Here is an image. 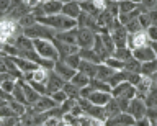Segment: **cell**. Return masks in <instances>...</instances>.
Masks as SVG:
<instances>
[{"label":"cell","instance_id":"obj_10","mask_svg":"<svg viewBox=\"0 0 157 126\" xmlns=\"http://www.w3.org/2000/svg\"><path fill=\"white\" fill-rule=\"evenodd\" d=\"M146 44H151L146 30L137 31V33H129V38H128V48H129V49L134 51V49H137V48L146 46Z\"/></svg>","mask_w":157,"mask_h":126},{"label":"cell","instance_id":"obj_38","mask_svg":"<svg viewBox=\"0 0 157 126\" xmlns=\"http://www.w3.org/2000/svg\"><path fill=\"white\" fill-rule=\"evenodd\" d=\"M64 62H66L69 67H72V69L78 71V66H80L82 59H80V56H78V52H75V54H69L66 59H64Z\"/></svg>","mask_w":157,"mask_h":126},{"label":"cell","instance_id":"obj_34","mask_svg":"<svg viewBox=\"0 0 157 126\" xmlns=\"http://www.w3.org/2000/svg\"><path fill=\"white\" fill-rule=\"evenodd\" d=\"M62 90L67 94L69 98H75V100L80 98V89H77L74 84H71V82H66V85L62 87Z\"/></svg>","mask_w":157,"mask_h":126},{"label":"cell","instance_id":"obj_26","mask_svg":"<svg viewBox=\"0 0 157 126\" xmlns=\"http://www.w3.org/2000/svg\"><path fill=\"white\" fill-rule=\"evenodd\" d=\"M69 82H71V84H74V85L77 87V89H80V90H82L83 87H87L88 84H90V77L85 75L83 72H78V71H77V72H75V75H74Z\"/></svg>","mask_w":157,"mask_h":126},{"label":"cell","instance_id":"obj_19","mask_svg":"<svg viewBox=\"0 0 157 126\" xmlns=\"http://www.w3.org/2000/svg\"><path fill=\"white\" fill-rule=\"evenodd\" d=\"M20 84L23 85V90H25V98H26V105H28V106H29V105H33L34 101H36V100L39 98V97H41V94L34 90V89H33V87L28 84L26 80L20 79Z\"/></svg>","mask_w":157,"mask_h":126},{"label":"cell","instance_id":"obj_36","mask_svg":"<svg viewBox=\"0 0 157 126\" xmlns=\"http://www.w3.org/2000/svg\"><path fill=\"white\" fill-rule=\"evenodd\" d=\"M146 105H147V108H157V87L154 85L151 89V92L146 95Z\"/></svg>","mask_w":157,"mask_h":126},{"label":"cell","instance_id":"obj_31","mask_svg":"<svg viewBox=\"0 0 157 126\" xmlns=\"http://www.w3.org/2000/svg\"><path fill=\"white\" fill-rule=\"evenodd\" d=\"M142 69V62H139L137 59H134V56L131 57L129 61L124 62V71L126 72H132V74H141Z\"/></svg>","mask_w":157,"mask_h":126},{"label":"cell","instance_id":"obj_54","mask_svg":"<svg viewBox=\"0 0 157 126\" xmlns=\"http://www.w3.org/2000/svg\"><path fill=\"white\" fill-rule=\"evenodd\" d=\"M3 48H5V43L0 41V56H3Z\"/></svg>","mask_w":157,"mask_h":126},{"label":"cell","instance_id":"obj_11","mask_svg":"<svg viewBox=\"0 0 157 126\" xmlns=\"http://www.w3.org/2000/svg\"><path fill=\"white\" fill-rule=\"evenodd\" d=\"M64 85H66V80L59 74H56L54 71H49V79L46 82V95H51L57 90H62Z\"/></svg>","mask_w":157,"mask_h":126},{"label":"cell","instance_id":"obj_59","mask_svg":"<svg viewBox=\"0 0 157 126\" xmlns=\"http://www.w3.org/2000/svg\"><path fill=\"white\" fill-rule=\"evenodd\" d=\"M15 126H23V124H21V121H18V123H17V124H15Z\"/></svg>","mask_w":157,"mask_h":126},{"label":"cell","instance_id":"obj_53","mask_svg":"<svg viewBox=\"0 0 157 126\" xmlns=\"http://www.w3.org/2000/svg\"><path fill=\"white\" fill-rule=\"evenodd\" d=\"M151 46H152V49H154L155 56H157V41H152V43H151Z\"/></svg>","mask_w":157,"mask_h":126},{"label":"cell","instance_id":"obj_8","mask_svg":"<svg viewBox=\"0 0 157 126\" xmlns=\"http://www.w3.org/2000/svg\"><path fill=\"white\" fill-rule=\"evenodd\" d=\"M147 105H146V100L144 98H139V97H136V98L131 100V105L129 108H128V113H129L134 120H141L147 116Z\"/></svg>","mask_w":157,"mask_h":126},{"label":"cell","instance_id":"obj_9","mask_svg":"<svg viewBox=\"0 0 157 126\" xmlns=\"http://www.w3.org/2000/svg\"><path fill=\"white\" fill-rule=\"evenodd\" d=\"M54 106H57V103L51 98V97L49 95H41L33 105H29L28 108L36 111V113H48V111H51L54 108Z\"/></svg>","mask_w":157,"mask_h":126},{"label":"cell","instance_id":"obj_15","mask_svg":"<svg viewBox=\"0 0 157 126\" xmlns=\"http://www.w3.org/2000/svg\"><path fill=\"white\" fill-rule=\"evenodd\" d=\"M152 87H154L152 77H149V75H142L141 80L137 82V85H136V97H139V98H146V95L151 92Z\"/></svg>","mask_w":157,"mask_h":126},{"label":"cell","instance_id":"obj_28","mask_svg":"<svg viewBox=\"0 0 157 126\" xmlns=\"http://www.w3.org/2000/svg\"><path fill=\"white\" fill-rule=\"evenodd\" d=\"M78 56H80L82 61H90V62H95V64H101V59L98 57V54L92 49H78Z\"/></svg>","mask_w":157,"mask_h":126},{"label":"cell","instance_id":"obj_6","mask_svg":"<svg viewBox=\"0 0 157 126\" xmlns=\"http://www.w3.org/2000/svg\"><path fill=\"white\" fill-rule=\"evenodd\" d=\"M46 118H48V113H36V111L26 108L25 115L20 116V121H21L23 126H41L44 124Z\"/></svg>","mask_w":157,"mask_h":126},{"label":"cell","instance_id":"obj_43","mask_svg":"<svg viewBox=\"0 0 157 126\" xmlns=\"http://www.w3.org/2000/svg\"><path fill=\"white\" fill-rule=\"evenodd\" d=\"M64 124V120L61 116H51L48 115L46 121H44V126H62Z\"/></svg>","mask_w":157,"mask_h":126},{"label":"cell","instance_id":"obj_42","mask_svg":"<svg viewBox=\"0 0 157 126\" xmlns=\"http://www.w3.org/2000/svg\"><path fill=\"white\" fill-rule=\"evenodd\" d=\"M49 97H51V98H52L54 101H56L57 105H62L64 101H66V100L69 98V97H67V94H66L64 90H57V92H54V94H51Z\"/></svg>","mask_w":157,"mask_h":126},{"label":"cell","instance_id":"obj_30","mask_svg":"<svg viewBox=\"0 0 157 126\" xmlns=\"http://www.w3.org/2000/svg\"><path fill=\"white\" fill-rule=\"evenodd\" d=\"M113 56L118 57L120 61L123 62H126V61H129L131 57H132V49H129L128 46H123V48H116L115 52H113Z\"/></svg>","mask_w":157,"mask_h":126},{"label":"cell","instance_id":"obj_25","mask_svg":"<svg viewBox=\"0 0 157 126\" xmlns=\"http://www.w3.org/2000/svg\"><path fill=\"white\" fill-rule=\"evenodd\" d=\"M115 72H118V71H115V69H111L110 66H106L105 62H101V64H98V71H97V79H100V80H105V82H108L113 77V74Z\"/></svg>","mask_w":157,"mask_h":126},{"label":"cell","instance_id":"obj_48","mask_svg":"<svg viewBox=\"0 0 157 126\" xmlns=\"http://www.w3.org/2000/svg\"><path fill=\"white\" fill-rule=\"evenodd\" d=\"M146 33H147V38H149L151 43H152V41H157V26H155V25H151V26L146 30Z\"/></svg>","mask_w":157,"mask_h":126},{"label":"cell","instance_id":"obj_40","mask_svg":"<svg viewBox=\"0 0 157 126\" xmlns=\"http://www.w3.org/2000/svg\"><path fill=\"white\" fill-rule=\"evenodd\" d=\"M124 28L128 30V33H137V31H142V26L139 23V18H132V20L126 21L124 23Z\"/></svg>","mask_w":157,"mask_h":126},{"label":"cell","instance_id":"obj_16","mask_svg":"<svg viewBox=\"0 0 157 126\" xmlns=\"http://www.w3.org/2000/svg\"><path fill=\"white\" fill-rule=\"evenodd\" d=\"M52 71L56 72V74H59V75H61V77H62V79L66 80V82H69V80H71L72 77L75 75V72H77L75 69H72V67H69V66H67L64 61H56V64H54V69H52Z\"/></svg>","mask_w":157,"mask_h":126},{"label":"cell","instance_id":"obj_47","mask_svg":"<svg viewBox=\"0 0 157 126\" xmlns=\"http://www.w3.org/2000/svg\"><path fill=\"white\" fill-rule=\"evenodd\" d=\"M10 5H12V0H0V18L7 15Z\"/></svg>","mask_w":157,"mask_h":126},{"label":"cell","instance_id":"obj_1","mask_svg":"<svg viewBox=\"0 0 157 126\" xmlns=\"http://www.w3.org/2000/svg\"><path fill=\"white\" fill-rule=\"evenodd\" d=\"M38 21L43 23V25H46V26H49V28H52L56 33L77 28V20H74V18L64 15V13H57V15H46V17L39 18Z\"/></svg>","mask_w":157,"mask_h":126},{"label":"cell","instance_id":"obj_27","mask_svg":"<svg viewBox=\"0 0 157 126\" xmlns=\"http://www.w3.org/2000/svg\"><path fill=\"white\" fill-rule=\"evenodd\" d=\"M103 108H105L106 120H110V118H113V116H116L118 113H121L120 106H118V101H116V98H113V97H111V100L108 101L105 106H103Z\"/></svg>","mask_w":157,"mask_h":126},{"label":"cell","instance_id":"obj_52","mask_svg":"<svg viewBox=\"0 0 157 126\" xmlns=\"http://www.w3.org/2000/svg\"><path fill=\"white\" fill-rule=\"evenodd\" d=\"M10 77H13V75H10L8 72H0V85H2L7 79H10Z\"/></svg>","mask_w":157,"mask_h":126},{"label":"cell","instance_id":"obj_24","mask_svg":"<svg viewBox=\"0 0 157 126\" xmlns=\"http://www.w3.org/2000/svg\"><path fill=\"white\" fill-rule=\"evenodd\" d=\"M97 71H98V64L90 61H82L80 66H78V72H83L85 75H88L90 79L97 77Z\"/></svg>","mask_w":157,"mask_h":126},{"label":"cell","instance_id":"obj_57","mask_svg":"<svg viewBox=\"0 0 157 126\" xmlns=\"http://www.w3.org/2000/svg\"><path fill=\"white\" fill-rule=\"evenodd\" d=\"M131 2H134V3H137V5H141V2H142V0H131Z\"/></svg>","mask_w":157,"mask_h":126},{"label":"cell","instance_id":"obj_56","mask_svg":"<svg viewBox=\"0 0 157 126\" xmlns=\"http://www.w3.org/2000/svg\"><path fill=\"white\" fill-rule=\"evenodd\" d=\"M62 126H75V124H74V123H69V121H64Z\"/></svg>","mask_w":157,"mask_h":126},{"label":"cell","instance_id":"obj_21","mask_svg":"<svg viewBox=\"0 0 157 126\" xmlns=\"http://www.w3.org/2000/svg\"><path fill=\"white\" fill-rule=\"evenodd\" d=\"M12 44H15L20 51H31V49H34L33 40H31V38H28L26 35H25V33L18 35L17 38H15V41L12 43Z\"/></svg>","mask_w":157,"mask_h":126},{"label":"cell","instance_id":"obj_17","mask_svg":"<svg viewBox=\"0 0 157 126\" xmlns=\"http://www.w3.org/2000/svg\"><path fill=\"white\" fill-rule=\"evenodd\" d=\"M41 7L46 15H57V13H62L64 2H61V0H44Z\"/></svg>","mask_w":157,"mask_h":126},{"label":"cell","instance_id":"obj_2","mask_svg":"<svg viewBox=\"0 0 157 126\" xmlns=\"http://www.w3.org/2000/svg\"><path fill=\"white\" fill-rule=\"evenodd\" d=\"M23 33V28L18 25V21L10 20V18H0V41L13 43L15 38Z\"/></svg>","mask_w":157,"mask_h":126},{"label":"cell","instance_id":"obj_51","mask_svg":"<svg viewBox=\"0 0 157 126\" xmlns=\"http://www.w3.org/2000/svg\"><path fill=\"white\" fill-rule=\"evenodd\" d=\"M149 17H151V23L157 26V8H155V10H151V12H149Z\"/></svg>","mask_w":157,"mask_h":126},{"label":"cell","instance_id":"obj_23","mask_svg":"<svg viewBox=\"0 0 157 126\" xmlns=\"http://www.w3.org/2000/svg\"><path fill=\"white\" fill-rule=\"evenodd\" d=\"M54 38L59 41L69 43V44H77V28H72V30H67V31H59L56 33Z\"/></svg>","mask_w":157,"mask_h":126},{"label":"cell","instance_id":"obj_3","mask_svg":"<svg viewBox=\"0 0 157 126\" xmlns=\"http://www.w3.org/2000/svg\"><path fill=\"white\" fill-rule=\"evenodd\" d=\"M33 46H34V51L44 59H49L54 62L59 61V52L56 46H54L52 40H33Z\"/></svg>","mask_w":157,"mask_h":126},{"label":"cell","instance_id":"obj_55","mask_svg":"<svg viewBox=\"0 0 157 126\" xmlns=\"http://www.w3.org/2000/svg\"><path fill=\"white\" fill-rule=\"evenodd\" d=\"M152 82H154V85L157 87V72H155L154 75H152Z\"/></svg>","mask_w":157,"mask_h":126},{"label":"cell","instance_id":"obj_44","mask_svg":"<svg viewBox=\"0 0 157 126\" xmlns=\"http://www.w3.org/2000/svg\"><path fill=\"white\" fill-rule=\"evenodd\" d=\"M139 18V23H141V26H142V30H147L152 23H151V17H149V12H141V15L137 17Z\"/></svg>","mask_w":157,"mask_h":126},{"label":"cell","instance_id":"obj_5","mask_svg":"<svg viewBox=\"0 0 157 126\" xmlns=\"http://www.w3.org/2000/svg\"><path fill=\"white\" fill-rule=\"evenodd\" d=\"M97 33L90 28H77V46L80 49H90L93 48Z\"/></svg>","mask_w":157,"mask_h":126},{"label":"cell","instance_id":"obj_50","mask_svg":"<svg viewBox=\"0 0 157 126\" xmlns=\"http://www.w3.org/2000/svg\"><path fill=\"white\" fill-rule=\"evenodd\" d=\"M152 124H154V121H152L149 116H144V118H141V120H136L134 126H152Z\"/></svg>","mask_w":157,"mask_h":126},{"label":"cell","instance_id":"obj_46","mask_svg":"<svg viewBox=\"0 0 157 126\" xmlns=\"http://www.w3.org/2000/svg\"><path fill=\"white\" fill-rule=\"evenodd\" d=\"M20 121V116H5L0 118V126H15Z\"/></svg>","mask_w":157,"mask_h":126},{"label":"cell","instance_id":"obj_45","mask_svg":"<svg viewBox=\"0 0 157 126\" xmlns=\"http://www.w3.org/2000/svg\"><path fill=\"white\" fill-rule=\"evenodd\" d=\"M139 7H141V10H142V12L155 10V8H157V0H142Z\"/></svg>","mask_w":157,"mask_h":126},{"label":"cell","instance_id":"obj_7","mask_svg":"<svg viewBox=\"0 0 157 126\" xmlns=\"http://www.w3.org/2000/svg\"><path fill=\"white\" fill-rule=\"evenodd\" d=\"M111 95L115 97V98L132 100V98H136V87L131 85L129 82H121V84H118L116 87L111 89Z\"/></svg>","mask_w":157,"mask_h":126},{"label":"cell","instance_id":"obj_41","mask_svg":"<svg viewBox=\"0 0 157 126\" xmlns=\"http://www.w3.org/2000/svg\"><path fill=\"white\" fill-rule=\"evenodd\" d=\"M17 82H18V79H15V77H10V79H7L2 85H0V89H2L3 92H7V94L12 95V92H13V89H15V85H17Z\"/></svg>","mask_w":157,"mask_h":126},{"label":"cell","instance_id":"obj_4","mask_svg":"<svg viewBox=\"0 0 157 126\" xmlns=\"http://www.w3.org/2000/svg\"><path fill=\"white\" fill-rule=\"evenodd\" d=\"M23 33L28 38H31V40H54V36H56V31H54L52 28L43 25V23H39V21L34 23V25L29 26V28H25Z\"/></svg>","mask_w":157,"mask_h":126},{"label":"cell","instance_id":"obj_33","mask_svg":"<svg viewBox=\"0 0 157 126\" xmlns=\"http://www.w3.org/2000/svg\"><path fill=\"white\" fill-rule=\"evenodd\" d=\"M118 3H120V15H124V13H131L132 10H136L137 3L131 2V0H118Z\"/></svg>","mask_w":157,"mask_h":126},{"label":"cell","instance_id":"obj_18","mask_svg":"<svg viewBox=\"0 0 157 126\" xmlns=\"http://www.w3.org/2000/svg\"><path fill=\"white\" fill-rule=\"evenodd\" d=\"M62 13H64V15H67V17H71V18H74V20H77L78 15L82 13L80 3L75 2V0H69V2L64 3V7H62Z\"/></svg>","mask_w":157,"mask_h":126},{"label":"cell","instance_id":"obj_39","mask_svg":"<svg viewBox=\"0 0 157 126\" xmlns=\"http://www.w3.org/2000/svg\"><path fill=\"white\" fill-rule=\"evenodd\" d=\"M105 64L110 66L111 69H115V71H124V62L120 61V59H118V57H115V56H110V57H108V59L105 61Z\"/></svg>","mask_w":157,"mask_h":126},{"label":"cell","instance_id":"obj_20","mask_svg":"<svg viewBox=\"0 0 157 126\" xmlns=\"http://www.w3.org/2000/svg\"><path fill=\"white\" fill-rule=\"evenodd\" d=\"M111 94L110 92H92V95L88 97V100L92 101L93 105H98V106H105L108 101L111 100Z\"/></svg>","mask_w":157,"mask_h":126},{"label":"cell","instance_id":"obj_14","mask_svg":"<svg viewBox=\"0 0 157 126\" xmlns=\"http://www.w3.org/2000/svg\"><path fill=\"white\" fill-rule=\"evenodd\" d=\"M132 56H134V59L142 62V64L157 59V56H155V52H154L151 44H146V46H141V48H137V49H134L132 51Z\"/></svg>","mask_w":157,"mask_h":126},{"label":"cell","instance_id":"obj_22","mask_svg":"<svg viewBox=\"0 0 157 126\" xmlns=\"http://www.w3.org/2000/svg\"><path fill=\"white\" fill-rule=\"evenodd\" d=\"M13 59H15V62H17L18 69L21 71V74H26V72H33V71H36L38 67H39L36 62L29 61V59H26V57H13Z\"/></svg>","mask_w":157,"mask_h":126},{"label":"cell","instance_id":"obj_37","mask_svg":"<svg viewBox=\"0 0 157 126\" xmlns=\"http://www.w3.org/2000/svg\"><path fill=\"white\" fill-rule=\"evenodd\" d=\"M10 108H12V111H13L15 116H21V115H25V111H26L28 106L25 105V103H21V101L10 100Z\"/></svg>","mask_w":157,"mask_h":126},{"label":"cell","instance_id":"obj_29","mask_svg":"<svg viewBox=\"0 0 157 126\" xmlns=\"http://www.w3.org/2000/svg\"><path fill=\"white\" fill-rule=\"evenodd\" d=\"M90 87L93 89V92H110L111 94V85L108 84V82H105V80L97 79V77L90 79Z\"/></svg>","mask_w":157,"mask_h":126},{"label":"cell","instance_id":"obj_49","mask_svg":"<svg viewBox=\"0 0 157 126\" xmlns=\"http://www.w3.org/2000/svg\"><path fill=\"white\" fill-rule=\"evenodd\" d=\"M115 98V97H113ZM118 101V106H120V110L121 111H128V108H129V105H131V100H128V98H116Z\"/></svg>","mask_w":157,"mask_h":126},{"label":"cell","instance_id":"obj_35","mask_svg":"<svg viewBox=\"0 0 157 126\" xmlns=\"http://www.w3.org/2000/svg\"><path fill=\"white\" fill-rule=\"evenodd\" d=\"M155 72H157V59L149 61V62H144V64H142V69H141V74H142V75L152 77Z\"/></svg>","mask_w":157,"mask_h":126},{"label":"cell","instance_id":"obj_12","mask_svg":"<svg viewBox=\"0 0 157 126\" xmlns=\"http://www.w3.org/2000/svg\"><path fill=\"white\" fill-rule=\"evenodd\" d=\"M52 43H54V46H56V49L59 52V61H64L69 54H75V52H78V49H80L77 44H69V43L59 41L56 38L52 40Z\"/></svg>","mask_w":157,"mask_h":126},{"label":"cell","instance_id":"obj_58","mask_svg":"<svg viewBox=\"0 0 157 126\" xmlns=\"http://www.w3.org/2000/svg\"><path fill=\"white\" fill-rule=\"evenodd\" d=\"M75 2H78V3H83V2H87V0H75Z\"/></svg>","mask_w":157,"mask_h":126},{"label":"cell","instance_id":"obj_32","mask_svg":"<svg viewBox=\"0 0 157 126\" xmlns=\"http://www.w3.org/2000/svg\"><path fill=\"white\" fill-rule=\"evenodd\" d=\"M34 23H38V18L34 17V13H33V12H29V13H26V15H23V17L18 20V25L21 26L23 30H25V28L33 26Z\"/></svg>","mask_w":157,"mask_h":126},{"label":"cell","instance_id":"obj_13","mask_svg":"<svg viewBox=\"0 0 157 126\" xmlns=\"http://www.w3.org/2000/svg\"><path fill=\"white\" fill-rule=\"evenodd\" d=\"M134 124H136V120L128 111H121L116 116L106 120V126H134Z\"/></svg>","mask_w":157,"mask_h":126}]
</instances>
